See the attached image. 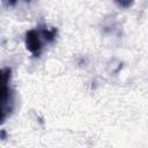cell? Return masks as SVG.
<instances>
[{
    "label": "cell",
    "mask_w": 148,
    "mask_h": 148,
    "mask_svg": "<svg viewBox=\"0 0 148 148\" xmlns=\"http://www.w3.org/2000/svg\"><path fill=\"white\" fill-rule=\"evenodd\" d=\"M25 46L35 57L39 56L42 50V43H40V37L37 30L31 29L25 32Z\"/></svg>",
    "instance_id": "obj_1"
},
{
    "label": "cell",
    "mask_w": 148,
    "mask_h": 148,
    "mask_svg": "<svg viewBox=\"0 0 148 148\" xmlns=\"http://www.w3.org/2000/svg\"><path fill=\"white\" fill-rule=\"evenodd\" d=\"M6 2H7V5H9V6H15V3L17 2V0H6Z\"/></svg>",
    "instance_id": "obj_4"
},
{
    "label": "cell",
    "mask_w": 148,
    "mask_h": 148,
    "mask_svg": "<svg viewBox=\"0 0 148 148\" xmlns=\"http://www.w3.org/2000/svg\"><path fill=\"white\" fill-rule=\"evenodd\" d=\"M42 34H43V36H44V38H45V40H47V42H52V40H54V38H56L57 29H54V28H53V29H51V30L43 29Z\"/></svg>",
    "instance_id": "obj_2"
},
{
    "label": "cell",
    "mask_w": 148,
    "mask_h": 148,
    "mask_svg": "<svg viewBox=\"0 0 148 148\" xmlns=\"http://www.w3.org/2000/svg\"><path fill=\"white\" fill-rule=\"evenodd\" d=\"M113 1L121 8H130L134 3V0H113Z\"/></svg>",
    "instance_id": "obj_3"
}]
</instances>
